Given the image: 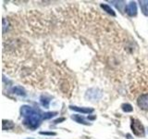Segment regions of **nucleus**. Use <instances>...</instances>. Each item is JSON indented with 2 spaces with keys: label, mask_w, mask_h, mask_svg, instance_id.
<instances>
[{
  "label": "nucleus",
  "mask_w": 148,
  "mask_h": 139,
  "mask_svg": "<svg viewBox=\"0 0 148 139\" xmlns=\"http://www.w3.org/2000/svg\"><path fill=\"white\" fill-rule=\"evenodd\" d=\"M42 119H43V115H41L39 113V111L36 110L34 113L30 115L29 117L24 118V120H23L22 122L26 127H28L29 129L34 130L39 126Z\"/></svg>",
  "instance_id": "nucleus-1"
},
{
  "label": "nucleus",
  "mask_w": 148,
  "mask_h": 139,
  "mask_svg": "<svg viewBox=\"0 0 148 139\" xmlns=\"http://www.w3.org/2000/svg\"><path fill=\"white\" fill-rule=\"evenodd\" d=\"M132 130L133 133L137 136H145V128L143 125L141 123L140 120H138L136 119H132Z\"/></svg>",
  "instance_id": "nucleus-2"
},
{
  "label": "nucleus",
  "mask_w": 148,
  "mask_h": 139,
  "mask_svg": "<svg viewBox=\"0 0 148 139\" xmlns=\"http://www.w3.org/2000/svg\"><path fill=\"white\" fill-rule=\"evenodd\" d=\"M137 104L139 108L145 110H148V94H143L138 97Z\"/></svg>",
  "instance_id": "nucleus-3"
},
{
  "label": "nucleus",
  "mask_w": 148,
  "mask_h": 139,
  "mask_svg": "<svg viewBox=\"0 0 148 139\" xmlns=\"http://www.w3.org/2000/svg\"><path fill=\"white\" fill-rule=\"evenodd\" d=\"M125 11L129 16H135L137 13V5L136 2H131L126 6Z\"/></svg>",
  "instance_id": "nucleus-4"
},
{
  "label": "nucleus",
  "mask_w": 148,
  "mask_h": 139,
  "mask_svg": "<svg viewBox=\"0 0 148 139\" xmlns=\"http://www.w3.org/2000/svg\"><path fill=\"white\" fill-rule=\"evenodd\" d=\"M35 111L36 110L34 109H32L30 106H22L21 108V114L22 117H24V118L29 117L30 115L34 113Z\"/></svg>",
  "instance_id": "nucleus-5"
},
{
  "label": "nucleus",
  "mask_w": 148,
  "mask_h": 139,
  "mask_svg": "<svg viewBox=\"0 0 148 139\" xmlns=\"http://www.w3.org/2000/svg\"><path fill=\"white\" fill-rule=\"evenodd\" d=\"M71 109H73L75 111H78V112H82V113H86V114H89L92 113L94 111V109H89V108H80V107H77V106H71L69 107Z\"/></svg>",
  "instance_id": "nucleus-6"
},
{
  "label": "nucleus",
  "mask_w": 148,
  "mask_h": 139,
  "mask_svg": "<svg viewBox=\"0 0 148 139\" xmlns=\"http://www.w3.org/2000/svg\"><path fill=\"white\" fill-rule=\"evenodd\" d=\"M15 124H14L11 120H3V130H10L12 128H14Z\"/></svg>",
  "instance_id": "nucleus-7"
},
{
  "label": "nucleus",
  "mask_w": 148,
  "mask_h": 139,
  "mask_svg": "<svg viewBox=\"0 0 148 139\" xmlns=\"http://www.w3.org/2000/svg\"><path fill=\"white\" fill-rule=\"evenodd\" d=\"M13 93L15 95H18V96H24L26 94H25V90L23 89L22 87L21 86H16V87H14L13 88Z\"/></svg>",
  "instance_id": "nucleus-8"
},
{
  "label": "nucleus",
  "mask_w": 148,
  "mask_h": 139,
  "mask_svg": "<svg viewBox=\"0 0 148 139\" xmlns=\"http://www.w3.org/2000/svg\"><path fill=\"white\" fill-rule=\"evenodd\" d=\"M72 119H73L74 120H75L76 122L82 123V124H88V123L85 122L84 118H83L82 115H74V116H72Z\"/></svg>",
  "instance_id": "nucleus-9"
},
{
  "label": "nucleus",
  "mask_w": 148,
  "mask_h": 139,
  "mask_svg": "<svg viewBox=\"0 0 148 139\" xmlns=\"http://www.w3.org/2000/svg\"><path fill=\"white\" fill-rule=\"evenodd\" d=\"M101 8H103L105 11H106V12H108V13L111 14V15H112V16H115V15H116V14H115V12H114V10H113V9H112V8H110V7L108 6V5H106V4H102V5H101Z\"/></svg>",
  "instance_id": "nucleus-10"
},
{
  "label": "nucleus",
  "mask_w": 148,
  "mask_h": 139,
  "mask_svg": "<svg viewBox=\"0 0 148 139\" xmlns=\"http://www.w3.org/2000/svg\"><path fill=\"white\" fill-rule=\"evenodd\" d=\"M141 4V8H142V11L143 13L145 14V16H148V6H147V4H145V1H141L140 2Z\"/></svg>",
  "instance_id": "nucleus-11"
},
{
  "label": "nucleus",
  "mask_w": 148,
  "mask_h": 139,
  "mask_svg": "<svg viewBox=\"0 0 148 139\" xmlns=\"http://www.w3.org/2000/svg\"><path fill=\"white\" fill-rule=\"evenodd\" d=\"M121 108H122V110L125 111V112H132V111L133 110L132 106V105H130V104H128V103L123 104V105L121 106Z\"/></svg>",
  "instance_id": "nucleus-12"
},
{
  "label": "nucleus",
  "mask_w": 148,
  "mask_h": 139,
  "mask_svg": "<svg viewBox=\"0 0 148 139\" xmlns=\"http://www.w3.org/2000/svg\"><path fill=\"white\" fill-rule=\"evenodd\" d=\"M49 102H50L49 98H46V96H41V103L43 104V106H45V108H47V107H48Z\"/></svg>",
  "instance_id": "nucleus-13"
},
{
  "label": "nucleus",
  "mask_w": 148,
  "mask_h": 139,
  "mask_svg": "<svg viewBox=\"0 0 148 139\" xmlns=\"http://www.w3.org/2000/svg\"><path fill=\"white\" fill-rule=\"evenodd\" d=\"M55 114H57V113H56V112H47V113H45V114H43V119L46 120V119L52 118Z\"/></svg>",
  "instance_id": "nucleus-14"
},
{
  "label": "nucleus",
  "mask_w": 148,
  "mask_h": 139,
  "mask_svg": "<svg viewBox=\"0 0 148 139\" xmlns=\"http://www.w3.org/2000/svg\"><path fill=\"white\" fill-rule=\"evenodd\" d=\"M145 3L147 4V6H148V1H145Z\"/></svg>",
  "instance_id": "nucleus-15"
},
{
  "label": "nucleus",
  "mask_w": 148,
  "mask_h": 139,
  "mask_svg": "<svg viewBox=\"0 0 148 139\" xmlns=\"http://www.w3.org/2000/svg\"><path fill=\"white\" fill-rule=\"evenodd\" d=\"M26 139H34V138H26Z\"/></svg>",
  "instance_id": "nucleus-16"
}]
</instances>
